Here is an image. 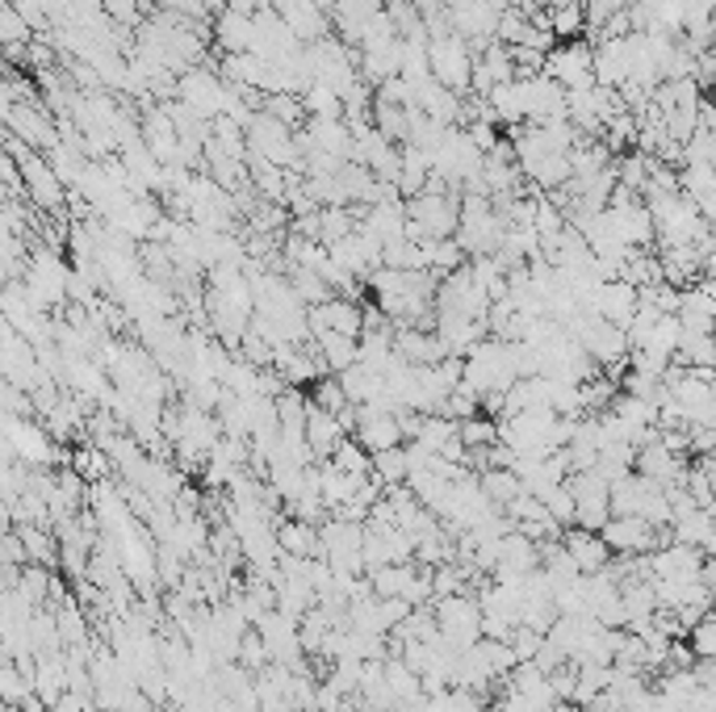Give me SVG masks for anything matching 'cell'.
<instances>
[{
    "label": "cell",
    "instance_id": "1",
    "mask_svg": "<svg viewBox=\"0 0 716 712\" xmlns=\"http://www.w3.org/2000/svg\"><path fill=\"white\" fill-rule=\"evenodd\" d=\"M406 240L428 244V240H453L461 226V197L457 193H420L406 202Z\"/></svg>",
    "mask_w": 716,
    "mask_h": 712
},
{
    "label": "cell",
    "instance_id": "2",
    "mask_svg": "<svg viewBox=\"0 0 716 712\" xmlns=\"http://www.w3.org/2000/svg\"><path fill=\"white\" fill-rule=\"evenodd\" d=\"M428 59H432V76H437L444 88L453 92H470L473 85V64H478V51L461 35H444V38H432L428 47Z\"/></svg>",
    "mask_w": 716,
    "mask_h": 712
},
{
    "label": "cell",
    "instance_id": "3",
    "mask_svg": "<svg viewBox=\"0 0 716 712\" xmlns=\"http://www.w3.org/2000/svg\"><path fill=\"white\" fill-rule=\"evenodd\" d=\"M21 176H26V202L42 214H63V206L71 202V189L63 185V176L51 168V159L42 152H30L21 156Z\"/></svg>",
    "mask_w": 716,
    "mask_h": 712
},
{
    "label": "cell",
    "instance_id": "4",
    "mask_svg": "<svg viewBox=\"0 0 716 712\" xmlns=\"http://www.w3.org/2000/svg\"><path fill=\"white\" fill-rule=\"evenodd\" d=\"M4 130L18 135L26 147L35 152H51L59 143V118L42 101H18V105H4Z\"/></svg>",
    "mask_w": 716,
    "mask_h": 712
},
{
    "label": "cell",
    "instance_id": "5",
    "mask_svg": "<svg viewBox=\"0 0 716 712\" xmlns=\"http://www.w3.org/2000/svg\"><path fill=\"white\" fill-rule=\"evenodd\" d=\"M545 76H553L566 92H575V88H595L599 80H595V47L591 42H582V38H575V42H558L553 51H549V59H545Z\"/></svg>",
    "mask_w": 716,
    "mask_h": 712
},
{
    "label": "cell",
    "instance_id": "6",
    "mask_svg": "<svg viewBox=\"0 0 716 712\" xmlns=\"http://www.w3.org/2000/svg\"><path fill=\"white\" fill-rule=\"evenodd\" d=\"M4 436H9V452L13 457H21L26 466H35V469H42V466H59L63 457H59V440H55L38 419H21V416H4Z\"/></svg>",
    "mask_w": 716,
    "mask_h": 712
},
{
    "label": "cell",
    "instance_id": "7",
    "mask_svg": "<svg viewBox=\"0 0 716 712\" xmlns=\"http://www.w3.org/2000/svg\"><path fill=\"white\" fill-rule=\"evenodd\" d=\"M227 92H231V80L227 76H218L214 68H189L180 76V101L197 109L202 118H223V109H227Z\"/></svg>",
    "mask_w": 716,
    "mask_h": 712
},
{
    "label": "cell",
    "instance_id": "8",
    "mask_svg": "<svg viewBox=\"0 0 716 712\" xmlns=\"http://www.w3.org/2000/svg\"><path fill=\"white\" fill-rule=\"evenodd\" d=\"M311 331H335V335H352V340H361L365 335V306L356 302V298H344L335 294L332 302H323V306H311Z\"/></svg>",
    "mask_w": 716,
    "mask_h": 712
},
{
    "label": "cell",
    "instance_id": "9",
    "mask_svg": "<svg viewBox=\"0 0 716 712\" xmlns=\"http://www.w3.org/2000/svg\"><path fill=\"white\" fill-rule=\"evenodd\" d=\"M604 540L611 545V554H654L658 549V528L646 516H611L604 524Z\"/></svg>",
    "mask_w": 716,
    "mask_h": 712
},
{
    "label": "cell",
    "instance_id": "10",
    "mask_svg": "<svg viewBox=\"0 0 716 712\" xmlns=\"http://www.w3.org/2000/svg\"><path fill=\"white\" fill-rule=\"evenodd\" d=\"M561 540H566V549L575 554L578 570L582 574H599L611 566V545L604 540V533H591V528H578V524H570L566 533H561Z\"/></svg>",
    "mask_w": 716,
    "mask_h": 712
},
{
    "label": "cell",
    "instance_id": "11",
    "mask_svg": "<svg viewBox=\"0 0 716 712\" xmlns=\"http://www.w3.org/2000/svg\"><path fill=\"white\" fill-rule=\"evenodd\" d=\"M641 311V290L629 281H604V294H599V314L616 323V328L629 331V323Z\"/></svg>",
    "mask_w": 716,
    "mask_h": 712
},
{
    "label": "cell",
    "instance_id": "12",
    "mask_svg": "<svg viewBox=\"0 0 716 712\" xmlns=\"http://www.w3.org/2000/svg\"><path fill=\"white\" fill-rule=\"evenodd\" d=\"M277 545L281 554L290 557H323V537H318V524L294 520V516H277Z\"/></svg>",
    "mask_w": 716,
    "mask_h": 712
},
{
    "label": "cell",
    "instance_id": "13",
    "mask_svg": "<svg viewBox=\"0 0 716 712\" xmlns=\"http://www.w3.org/2000/svg\"><path fill=\"white\" fill-rule=\"evenodd\" d=\"M252 35H256V18L252 13H239V9H227L214 18V42L223 55H244L252 51Z\"/></svg>",
    "mask_w": 716,
    "mask_h": 712
},
{
    "label": "cell",
    "instance_id": "14",
    "mask_svg": "<svg viewBox=\"0 0 716 712\" xmlns=\"http://www.w3.org/2000/svg\"><path fill=\"white\" fill-rule=\"evenodd\" d=\"M344 436L349 432L340 428V416H332V411H323V407L311 402V416H306V445L315 449L318 461H332V452L340 449Z\"/></svg>",
    "mask_w": 716,
    "mask_h": 712
},
{
    "label": "cell",
    "instance_id": "15",
    "mask_svg": "<svg viewBox=\"0 0 716 712\" xmlns=\"http://www.w3.org/2000/svg\"><path fill=\"white\" fill-rule=\"evenodd\" d=\"M499 570H511V574H532L541 570V545L532 537H524L520 528H511L503 537V545H499Z\"/></svg>",
    "mask_w": 716,
    "mask_h": 712
},
{
    "label": "cell",
    "instance_id": "16",
    "mask_svg": "<svg viewBox=\"0 0 716 712\" xmlns=\"http://www.w3.org/2000/svg\"><path fill=\"white\" fill-rule=\"evenodd\" d=\"M415 574H420V562H390V566L369 570V583H373V595H382V599H394V595L406 599L411 587H415Z\"/></svg>",
    "mask_w": 716,
    "mask_h": 712
},
{
    "label": "cell",
    "instance_id": "17",
    "mask_svg": "<svg viewBox=\"0 0 716 712\" xmlns=\"http://www.w3.org/2000/svg\"><path fill=\"white\" fill-rule=\"evenodd\" d=\"M315 348L318 357L327 361L335 378L340 373H349L352 365H361V340H352V335H335V331H318L315 335Z\"/></svg>",
    "mask_w": 716,
    "mask_h": 712
},
{
    "label": "cell",
    "instance_id": "18",
    "mask_svg": "<svg viewBox=\"0 0 716 712\" xmlns=\"http://www.w3.org/2000/svg\"><path fill=\"white\" fill-rule=\"evenodd\" d=\"M18 533H21V540H26V554H30V562L59 570L63 540H59V533H55V528H47V524H18Z\"/></svg>",
    "mask_w": 716,
    "mask_h": 712
},
{
    "label": "cell",
    "instance_id": "19",
    "mask_svg": "<svg viewBox=\"0 0 716 712\" xmlns=\"http://www.w3.org/2000/svg\"><path fill=\"white\" fill-rule=\"evenodd\" d=\"M478 482H482V495H487L490 504L503 507V511H507L511 499H520V495H524V478H520L516 469H482V474H478Z\"/></svg>",
    "mask_w": 716,
    "mask_h": 712
},
{
    "label": "cell",
    "instance_id": "20",
    "mask_svg": "<svg viewBox=\"0 0 716 712\" xmlns=\"http://www.w3.org/2000/svg\"><path fill=\"white\" fill-rule=\"evenodd\" d=\"M385 683H390V692H394L399 704H420V700H428V695H423V675L411 671L402 659L385 662Z\"/></svg>",
    "mask_w": 716,
    "mask_h": 712
},
{
    "label": "cell",
    "instance_id": "21",
    "mask_svg": "<svg viewBox=\"0 0 716 712\" xmlns=\"http://www.w3.org/2000/svg\"><path fill=\"white\" fill-rule=\"evenodd\" d=\"M332 466L352 474V478H369V474H373V452H369L356 436H344L340 449L332 452Z\"/></svg>",
    "mask_w": 716,
    "mask_h": 712
},
{
    "label": "cell",
    "instance_id": "22",
    "mask_svg": "<svg viewBox=\"0 0 716 712\" xmlns=\"http://www.w3.org/2000/svg\"><path fill=\"white\" fill-rule=\"evenodd\" d=\"M373 478H382V487H402L411 478V457H406V445L399 449L373 452Z\"/></svg>",
    "mask_w": 716,
    "mask_h": 712
},
{
    "label": "cell",
    "instance_id": "23",
    "mask_svg": "<svg viewBox=\"0 0 716 712\" xmlns=\"http://www.w3.org/2000/svg\"><path fill=\"white\" fill-rule=\"evenodd\" d=\"M302 105H306L311 118H344V97L332 85H323V80H315L302 92Z\"/></svg>",
    "mask_w": 716,
    "mask_h": 712
},
{
    "label": "cell",
    "instance_id": "24",
    "mask_svg": "<svg viewBox=\"0 0 716 712\" xmlns=\"http://www.w3.org/2000/svg\"><path fill=\"white\" fill-rule=\"evenodd\" d=\"M385 18L394 21L399 38H423L428 26H423V13L415 0H385Z\"/></svg>",
    "mask_w": 716,
    "mask_h": 712
},
{
    "label": "cell",
    "instance_id": "25",
    "mask_svg": "<svg viewBox=\"0 0 716 712\" xmlns=\"http://www.w3.org/2000/svg\"><path fill=\"white\" fill-rule=\"evenodd\" d=\"M457 436H461V423L449 416H423V428H420V445L423 449L440 452L444 445H453Z\"/></svg>",
    "mask_w": 716,
    "mask_h": 712
},
{
    "label": "cell",
    "instance_id": "26",
    "mask_svg": "<svg viewBox=\"0 0 716 712\" xmlns=\"http://www.w3.org/2000/svg\"><path fill=\"white\" fill-rule=\"evenodd\" d=\"M306 394H311V402H315V407H323V411H332V416H340L344 407H352L349 394H344V386H340V378H335V373H327V378H318L315 386H306Z\"/></svg>",
    "mask_w": 716,
    "mask_h": 712
},
{
    "label": "cell",
    "instance_id": "27",
    "mask_svg": "<svg viewBox=\"0 0 716 712\" xmlns=\"http://www.w3.org/2000/svg\"><path fill=\"white\" fill-rule=\"evenodd\" d=\"M268 662H273V650H268L261 628L252 625L244 633V642H239V666H247V671H256V675H261Z\"/></svg>",
    "mask_w": 716,
    "mask_h": 712
},
{
    "label": "cell",
    "instance_id": "28",
    "mask_svg": "<svg viewBox=\"0 0 716 712\" xmlns=\"http://www.w3.org/2000/svg\"><path fill=\"white\" fill-rule=\"evenodd\" d=\"M578 528H591V533H604V524L611 520V495H591V499H575Z\"/></svg>",
    "mask_w": 716,
    "mask_h": 712
},
{
    "label": "cell",
    "instance_id": "29",
    "mask_svg": "<svg viewBox=\"0 0 716 712\" xmlns=\"http://www.w3.org/2000/svg\"><path fill=\"white\" fill-rule=\"evenodd\" d=\"M461 440H465V449H490V445H499V419L490 416H473L461 423Z\"/></svg>",
    "mask_w": 716,
    "mask_h": 712
},
{
    "label": "cell",
    "instance_id": "30",
    "mask_svg": "<svg viewBox=\"0 0 716 712\" xmlns=\"http://www.w3.org/2000/svg\"><path fill=\"white\" fill-rule=\"evenodd\" d=\"M30 692H35L30 675H26L13 659H4V671H0V695H4V704H21Z\"/></svg>",
    "mask_w": 716,
    "mask_h": 712
},
{
    "label": "cell",
    "instance_id": "31",
    "mask_svg": "<svg viewBox=\"0 0 716 712\" xmlns=\"http://www.w3.org/2000/svg\"><path fill=\"white\" fill-rule=\"evenodd\" d=\"M582 9H587V30H604L616 13H625V9H632V0H582Z\"/></svg>",
    "mask_w": 716,
    "mask_h": 712
},
{
    "label": "cell",
    "instance_id": "32",
    "mask_svg": "<svg viewBox=\"0 0 716 712\" xmlns=\"http://www.w3.org/2000/svg\"><path fill=\"white\" fill-rule=\"evenodd\" d=\"M545 507H549V516L561 524V528H570L575 524V516H578V504H575V495H570V487L561 482V487H553L549 495L541 499Z\"/></svg>",
    "mask_w": 716,
    "mask_h": 712
},
{
    "label": "cell",
    "instance_id": "33",
    "mask_svg": "<svg viewBox=\"0 0 716 712\" xmlns=\"http://www.w3.org/2000/svg\"><path fill=\"white\" fill-rule=\"evenodd\" d=\"M507 642H511V650H516V659L520 662H537V654H541V645H545V633H537V628H528V625H516Z\"/></svg>",
    "mask_w": 716,
    "mask_h": 712
},
{
    "label": "cell",
    "instance_id": "34",
    "mask_svg": "<svg viewBox=\"0 0 716 712\" xmlns=\"http://www.w3.org/2000/svg\"><path fill=\"white\" fill-rule=\"evenodd\" d=\"M687 642H692V650H696V659L716 662V616H704V621L687 633Z\"/></svg>",
    "mask_w": 716,
    "mask_h": 712
},
{
    "label": "cell",
    "instance_id": "35",
    "mask_svg": "<svg viewBox=\"0 0 716 712\" xmlns=\"http://www.w3.org/2000/svg\"><path fill=\"white\" fill-rule=\"evenodd\" d=\"M0 562H4V566H30V554H26V540H21V533L18 528H9V533H4V540H0Z\"/></svg>",
    "mask_w": 716,
    "mask_h": 712
},
{
    "label": "cell",
    "instance_id": "36",
    "mask_svg": "<svg viewBox=\"0 0 716 712\" xmlns=\"http://www.w3.org/2000/svg\"><path fill=\"white\" fill-rule=\"evenodd\" d=\"M101 9H106L114 21H122V26H143L139 4H135V0H101Z\"/></svg>",
    "mask_w": 716,
    "mask_h": 712
},
{
    "label": "cell",
    "instance_id": "37",
    "mask_svg": "<svg viewBox=\"0 0 716 712\" xmlns=\"http://www.w3.org/2000/svg\"><path fill=\"white\" fill-rule=\"evenodd\" d=\"M699 583H704V591L716 599V557L704 554V570H699Z\"/></svg>",
    "mask_w": 716,
    "mask_h": 712
},
{
    "label": "cell",
    "instance_id": "38",
    "mask_svg": "<svg viewBox=\"0 0 716 712\" xmlns=\"http://www.w3.org/2000/svg\"><path fill=\"white\" fill-rule=\"evenodd\" d=\"M713 616H716V604H713Z\"/></svg>",
    "mask_w": 716,
    "mask_h": 712
}]
</instances>
